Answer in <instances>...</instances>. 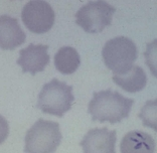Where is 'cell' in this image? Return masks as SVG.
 Instances as JSON below:
<instances>
[{
	"instance_id": "obj_9",
	"label": "cell",
	"mask_w": 157,
	"mask_h": 153,
	"mask_svg": "<svg viewBox=\"0 0 157 153\" xmlns=\"http://www.w3.org/2000/svg\"><path fill=\"white\" fill-rule=\"evenodd\" d=\"M25 40L18 20L9 15L0 16V48L11 51L24 44Z\"/></svg>"
},
{
	"instance_id": "obj_1",
	"label": "cell",
	"mask_w": 157,
	"mask_h": 153,
	"mask_svg": "<svg viewBox=\"0 0 157 153\" xmlns=\"http://www.w3.org/2000/svg\"><path fill=\"white\" fill-rule=\"evenodd\" d=\"M134 100L118 92L105 90L97 92L89 103L88 111L93 121L119 123L129 116Z\"/></svg>"
},
{
	"instance_id": "obj_10",
	"label": "cell",
	"mask_w": 157,
	"mask_h": 153,
	"mask_svg": "<svg viewBox=\"0 0 157 153\" xmlns=\"http://www.w3.org/2000/svg\"><path fill=\"white\" fill-rule=\"evenodd\" d=\"M155 141L150 134L143 131H131L120 143L121 153H154Z\"/></svg>"
},
{
	"instance_id": "obj_14",
	"label": "cell",
	"mask_w": 157,
	"mask_h": 153,
	"mask_svg": "<svg viewBox=\"0 0 157 153\" xmlns=\"http://www.w3.org/2000/svg\"><path fill=\"white\" fill-rule=\"evenodd\" d=\"M144 58L151 74L157 79V40H153L147 44Z\"/></svg>"
},
{
	"instance_id": "obj_4",
	"label": "cell",
	"mask_w": 157,
	"mask_h": 153,
	"mask_svg": "<svg viewBox=\"0 0 157 153\" xmlns=\"http://www.w3.org/2000/svg\"><path fill=\"white\" fill-rule=\"evenodd\" d=\"M138 49L135 42L126 36H117L108 40L102 49L106 67L116 74L127 72L137 59Z\"/></svg>"
},
{
	"instance_id": "obj_7",
	"label": "cell",
	"mask_w": 157,
	"mask_h": 153,
	"mask_svg": "<svg viewBox=\"0 0 157 153\" xmlns=\"http://www.w3.org/2000/svg\"><path fill=\"white\" fill-rule=\"evenodd\" d=\"M117 135L107 127L91 129L81 141L84 153H116Z\"/></svg>"
},
{
	"instance_id": "obj_13",
	"label": "cell",
	"mask_w": 157,
	"mask_h": 153,
	"mask_svg": "<svg viewBox=\"0 0 157 153\" xmlns=\"http://www.w3.org/2000/svg\"><path fill=\"white\" fill-rule=\"evenodd\" d=\"M139 118L146 127H149L157 132V99L145 103L138 114Z\"/></svg>"
},
{
	"instance_id": "obj_12",
	"label": "cell",
	"mask_w": 157,
	"mask_h": 153,
	"mask_svg": "<svg viewBox=\"0 0 157 153\" xmlns=\"http://www.w3.org/2000/svg\"><path fill=\"white\" fill-rule=\"evenodd\" d=\"M81 58L77 49L72 47H63L55 55V67L63 75H72L78 70Z\"/></svg>"
},
{
	"instance_id": "obj_2",
	"label": "cell",
	"mask_w": 157,
	"mask_h": 153,
	"mask_svg": "<svg viewBox=\"0 0 157 153\" xmlns=\"http://www.w3.org/2000/svg\"><path fill=\"white\" fill-rule=\"evenodd\" d=\"M74 100L73 87L53 79L42 87L38 95L37 107L45 114L63 117L72 108Z\"/></svg>"
},
{
	"instance_id": "obj_6",
	"label": "cell",
	"mask_w": 157,
	"mask_h": 153,
	"mask_svg": "<svg viewBox=\"0 0 157 153\" xmlns=\"http://www.w3.org/2000/svg\"><path fill=\"white\" fill-rule=\"evenodd\" d=\"M21 18L28 30L33 33L42 34L52 27L56 14L48 2L33 0L23 6Z\"/></svg>"
},
{
	"instance_id": "obj_15",
	"label": "cell",
	"mask_w": 157,
	"mask_h": 153,
	"mask_svg": "<svg viewBox=\"0 0 157 153\" xmlns=\"http://www.w3.org/2000/svg\"><path fill=\"white\" fill-rule=\"evenodd\" d=\"M9 134V125L8 122L3 116L0 115V144L6 140Z\"/></svg>"
},
{
	"instance_id": "obj_3",
	"label": "cell",
	"mask_w": 157,
	"mask_h": 153,
	"mask_svg": "<svg viewBox=\"0 0 157 153\" xmlns=\"http://www.w3.org/2000/svg\"><path fill=\"white\" fill-rule=\"evenodd\" d=\"M63 135L59 123L38 119L25 135V153H55Z\"/></svg>"
},
{
	"instance_id": "obj_8",
	"label": "cell",
	"mask_w": 157,
	"mask_h": 153,
	"mask_svg": "<svg viewBox=\"0 0 157 153\" xmlns=\"http://www.w3.org/2000/svg\"><path fill=\"white\" fill-rule=\"evenodd\" d=\"M48 45L30 44L25 48L20 49L17 65L22 69L23 73H36L44 71L49 63Z\"/></svg>"
},
{
	"instance_id": "obj_11",
	"label": "cell",
	"mask_w": 157,
	"mask_h": 153,
	"mask_svg": "<svg viewBox=\"0 0 157 153\" xmlns=\"http://www.w3.org/2000/svg\"><path fill=\"white\" fill-rule=\"evenodd\" d=\"M113 81L128 93H137L145 88L147 84V76L141 67L133 66L127 72L114 75Z\"/></svg>"
},
{
	"instance_id": "obj_5",
	"label": "cell",
	"mask_w": 157,
	"mask_h": 153,
	"mask_svg": "<svg viewBox=\"0 0 157 153\" xmlns=\"http://www.w3.org/2000/svg\"><path fill=\"white\" fill-rule=\"evenodd\" d=\"M115 7L105 1H90L78 10L76 23L89 33H99L112 22Z\"/></svg>"
}]
</instances>
